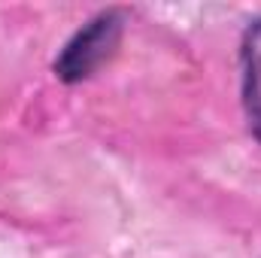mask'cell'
I'll return each instance as SVG.
<instances>
[{"label":"cell","instance_id":"6da1fadb","mask_svg":"<svg viewBox=\"0 0 261 258\" xmlns=\"http://www.w3.org/2000/svg\"><path fill=\"white\" fill-rule=\"evenodd\" d=\"M122 31H125V9H103L94 18H88L55 58V76L64 85H76L91 79L100 67L107 64L119 43H122Z\"/></svg>","mask_w":261,"mask_h":258},{"label":"cell","instance_id":"7a4b0ae2","mask_svg":"<svg viewBox=\"0 0 261 258\" xmlns=\"http://www.w3.org/2000/svg\"><path fill=\"white\" fill-rule=\"evenodd\" d=\"M240 100L246 125L261 143V15L246 24L240 40Z\"/></svg>","mask_w":261,"mask_h":258}]
</instances>
